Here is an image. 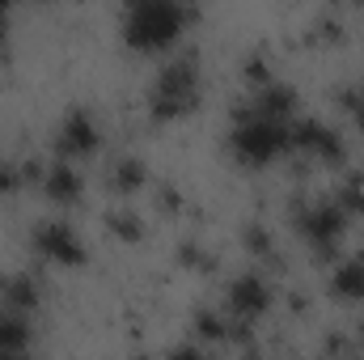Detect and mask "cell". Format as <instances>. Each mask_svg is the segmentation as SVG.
Returning a JSON list of instances; mask_svg holds the SVG:
<instances>
[{
  "instance_id": "cell-1",
  "label": "cell",
  "mask_w": 364,
  "mask_h": 360,
  "mask_svg": "<svg viewBox=\"0 0 364 360\" xmlns=\"http://www.w3.org/2000/svg\"><path fill=\"white\" fill-rule=\"evenodd\" d=\"M182 13L178 4H136V9H127V38L132 43H166V38H174L178 34V26H182Z\"/></svg>"
},
{
  "instance_id": "cell-2",
  "label": "cell",
  "mask_w": 364,
  "mask_h": 360,
  "mask_svg": "<svg viewBox=\"0 0 364 360\" xmlns=\"http://www.w3.org/2000/svg\"><path fill=\"white\" fill-rule=\"evenodd\" d=\"M191 97H195V68H191V64H170V68L157 77L153 106H157L161 115H170V110H182Z\"/></svg>"
},
{
  "instance_id": "cell-3",
  "label": "cell",
  "mask_w": 364,
  "mask_h": 360,
  "mask_svg": "<svg viewBox=\"0 0 364 360\" xmlns=\"http://www.w3.org/2000/svg\"><path fill=\"white\" fill-rule=\"evenodd\" d=\"M263 301H267L263 280H259V275H242V280H237V288H233V305H237L242 314H259V309H263Z\"/></svg>"
},
{
  "instance_id": "cell-4",
  "label": "cell",
  "mask_w": 364,
  "mask_h": 360,
  "mask_svg": "<svg viewBox=\"0 0 364 360\" xmlns=\"http://www.w3.org/2000/svg\"><path fill=\"white\" fill-rule=\"evenodd\" d=\"M43 246H47L51 255H60V259H77V255H81V246L73 242V233H68L64 225H51V229H43Z\"/></svg>"
},
{
  "instance_id": "cell-5",
  "label": "cell",
  "mask_w": 364,
  "mask_h": 360,
  "mask_svg": "<svg viewBox=\"0 0 364 360\" xmlns=\"http://www.w3.org/2000/svg\"><path fill=\"white\" fill-rule=\"evenodd\" d=\"M77 144H81V149L90 144V119H85V115H77V119L68 123V140H64V149H77Z\"/></svg>"
},
{
  "instance_id": "cell-6",
  "label": "cell",
  "mask_w": 364,
  "mask_h": 360,
  "mask_svg": "<svg viewBox=\"0 0 364 360\" xmlns=\"http://www.w3.org/2000/svg\"><path fill=\"white\" fill-rule=\"evenodd\" d=\"M364 288V263H348L339 275V292H360Z\"/></svg>"
},
{
  "instance_id": "cell-7",
  "label": "cell",
  "mask_w": 364,
  "mask_h": 360,
  "mask_svg": "<svg viewBox=\"0 0 364 360\" xmlns=\"http://www.w3.org/2000/svg\"><path fill=\"white\" fill-rule=\"evenodd\" d=\"M174 360H199V352H195V348H178V352H174Z\"/></svg>"
}]
</instances>
